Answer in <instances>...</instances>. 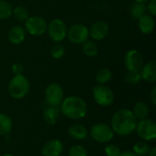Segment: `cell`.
I'll list each match as a JSON object with an SVG mask.
<instances>
[{
	"instance_id": "d4e9b609",
	"label": "cell",
	"mask_w": 156,
	"mask_h": 156,
	"mask_svg": "<svg viewBox=\"0 0 156 156\" xmlns=\"http://www.w3.org/2000/svg\"><path fill=\"white\" fill-rule=\"evenodd\" d=\"M13 7L5 0H0V19H7L12 16Z\"/></svg>"
},
{
	"instance_id": "f546056e",
	"label": "cell",
	"mask_w": 156,
	"mask_h": 156,
	"mask_svg": "<svg viewBox=\"0 0 156 156\" xmlns=\"http://www.w3.org/2000/svg\"><path fill=\"white\" fill-rule=\"evenodd\" d=\"M105 154L107 156H120L122 154L121 148L113 144H110L105 147Z\"/></svg>"
},
{
	"instance_id": "4dcf8cb0",
	"label": "cell",
	"mask_w": 156,
	"mask_h": 156,
	"mask_svg": "<svg viewBox=\"0 0 156 156\" xmlns=\"http://www.w3.org/2000/svg\"><path fill=\"white\" fill-rule=\"evenodd\" d=\"M146 10L152 16H156V0H150L146 5Z\"/></svg>"
},
{
	"instance_id": "f1b7e54d",
	"label": "cell",
	"mask_w": 156,
	"mask_h": 156,
	"mask_svg": "<svg viewBox=\"0 0 156 156\" xmlns=\"http://www.w3.org/2000/svg\"><path fill=\"white\" fill-rule=\"evenodd\" d=\"M69 156H88V152L82 145L76 144L69 149Z\"/></svg>"
},
{
	"instance_id": "5b68a950",
	"label": "cell",
	"mask_w": 156,
	"mask_h": 156,
	"mask_svg": "<svg viewBox=\"0 0 156 156\" xmlns=\"http://www.w3.org/2000/svg\"><path fill=\"white\" fill-rule=\"evenodd\" d=\"M47 31L50 39L55 43H60L67 37L68 27L65 22L59 18H55L48 24Z\"/></svg>"
},
{
	"instance_id": "52a82bcc",
	"label": "cell",
	"mask_w": 156,
	"mask_h": 156,
	"mask_svg": "<svg viewBox=\"0 0 156 156\" xmlns=\"http://www.w3.org/2000/svg\"><path fill=\"white\" fill-rule=\"evenodd\" d=\"M44 96L48 105L58 107L64 100V91L58 83L52 82L45 89Z\"/></svg>"
},
{
	"instance_id": "484cf974",
	"label": "cell",
	"mask_w": 156,
	"mask_h": 156,
	"mask_svg": "<svg viewBox=\"0 0 156 156\" xmlns=\"http://www.w3.org/2000/svg\"><path fill=\"white\" fill-rule=\"evenodd\" d=\"M12 15L18 21H26L29 17V13L27 9L22 5H17L13 9Z\"/></svg>"
},
{
	"instance_id": "277c9868",
	"label": "cell",
	"mask_w": 156,
	"mask_h": 156,
	"mask_svg": "<svg viewBox=\"0 0 156 156\" xmlns=\"http://www.w3.org/2000/svg\"><path fill=\"white\" fill-rule=\"evenodd\" d=\"M92 96L95 102L102 107H108L114 101V93L106 84H98L92 88Z\"/></svg>"
},
{
	"instance_id": "4fadbf2b",
	"label": "cell",
	"mask_w": 156,
	"mask_h": 156,
	"mask_svg": "<svg viewBox=\"0 0 156 156\" xmlns=\"http://www.w3.org/2000/svg\"><path fill=\"white\" fill-rule=\"evenodd\" d=\"M64 150L63 144L58 139H52L47 142L41 150L43 156H60Z\"/></svg>"
},
{
	"instance_id": "836d02e7",
	"label": "cell",
	"mask_w": 156,
	"mask_h": 156,
	"mask_svg": "<svg viewBox=\"0 0 156 156\" xmlns=\"http://www.w3.org/2000/svg\"><path fill=\"white\" fill-rule=\"evenodd\" d=\"M120 156H137L132 151H125V152H122Z\"/></svg>"
},
{
	"instance_id": "6da1fadb",
	"label": "cell",
	"mask_w": 156,
	"mask_h": 156,
	"mask_svg": "<svg viewBox=\"0 0 156 156\" xmlns=\"http://www.w3.org/2000/svg\"><path fill=\"white\" fill-rule=\"evenodd\" d=\"M111 127L114 133L121 136H128L134 133L137 125V119L131 110H118L112 117Z\"/></svg>"
},
{
	"instance_id": "5bb4252c",
	"label": "cell",
	"mask_w": 156,
	"mask_h": 156,
	"mask_svg": "<svg viewBox=\"0 0 156 156\" xmlns=\"http://www.w3.org/2000/svg\"><path fill=\"white\" fill-rule=\"evenodd\" d=\"M142 80L146 82L154 83L156 81V62L155 60H151L144 64L142 69L140 70Z\"/></svg>"
},
{
	"instance_id": "9c48e42d",
	"label": "cell",
	"mask_w": 156,
	"mask_h": 156,
	"mask_svg": "<svg viewBox=\"0 0 156 156\" xmlns=\"http://www.w3.org/2000/svg\"><path fill=\"white\" fill-rule=\"evenodd\" d=\"M90 37L89 28L83 24H74L67 31V37L69 40L77 45L83 44L86 40H88Z\"/></svg>"
},
{
	"instance_id": "e0dca14e",
	"label": "cell",
	"mask_w": 156,
	"mask_h": 156,
	"mask_svg": "<svg viewBox=\"0 0 156 156\" xmlns=\"http://www.w3.org/2000/svg\"><path fill=\"white\" fill-rule=\"evenodd\" d=\"M59 109L56 106H48L43 112V118L48 125H54L58 122L59 118Z\"/></svg>"
},
{
	"instance_id": "d590c367",
	"label": "cell",
	"mask_w": 156,
	"mask_h": 156,
	"mask_svg": "<svg viewBox=\"0 0 156 156\" xmlns=\"http://www.w3.org/2000/svg\"><path fill=\"white\" fill-rule=\"evenodd\" d=\"M150 0H134V2H139V3H144V4H145V3H148Z\"/></svg>"
},
{
	"instance_id": "d6a6232c",
	"label": "cell",
	"mask_w": 156,
	"mask_h": 156,
	"mask_svg": "<svg viewBox=\"0 0 156 156\" xmlns=\"http://www.w3.org/2000/svg\"><path fill=\"white\" fill-rule=\"evenodd\" d=\"M150 100L154 105L156 104V87H154L151 93H150Z\"/></svg>"
},
{
	"instance_id": "cb8c5ba5",
	"label": "cell",
	"mask_w": 156,
	"mask_h": 156,
	"mask_svg": "<svg viewBox=\"0 0 156 156\" xmlns=\"http://www.w3.org/2000/svg\"><path fill=\"white\" fill-rule=\"evenodd\" d=\"M82 51L83 53L88 56V57H95L98 55L99 53V48L97 44L94 41L91 40H86L83 44H82Z\"/></svg>"
},
{
	"instance_id": "603a6c76",
	"label": "cell",
	"mask_w": 156,
	"mask_h": 156,
	"mask_svg": "<svg viewBox=\"0 0 156 156\" xmlns=\"http://www.w3.org/2000/svg\"><path fill=\"white\" fill-rule=\"evenodd\" d=\"M150 145L145 141H138L133 146V152L137 156H147L150 152Z\"/></svg>"
},
{
	"instance_id": "ac0fdd59",
	"label": "cell",
	"mask_w": 156,
	"mask_h": 156,
	"mask_svg": "<svg viewBox=\"0 0 156 156\" xmlns=\"http://www.w3.org/2000/svg\"><path fill=\"white\" fill-rule=\"evenodd\" d=\"M68 133L72 139H74L76 141H81V140H84L87 138L88 130L84 125L76 123V124L71 125L69 128Z\"/></svg>"
},
{
	"instance_id": "4316f807",
	"label": "cell",
	"mask_w": 156,
	"mask_h": 156,
	"mask_svg": "<svg viewBox=\"0 0 156 156\" xmlns=\"http://www.w3.org/2000/svg\"><path fill=\"white\" fill-rule=\"evenodd\" d=\"M125 80L129 84L135 85L142 80L140 71H128L125 75Z\"/></svg>"
},
{
	"instance_id": "d6986e66",
	"label": "cell",
	"mask_w": 156,
	"mask_h": 156,
	"mask_svg": "<svg viewBox=\"0 0 156 156\" xmlns=\"http://www.w3.org/2000/svg\"><path fill=\"white\" fill-rule=\"evenodd\" d=\"M132 112L133 113L134 117L141 121L144 119L148 118L149 116V108L147 106V104L144 101H138L134 104Z\"/></svg>"
},
{
	"instance_id": "8d00e7d4",
	"label": "cell",
	"mask_w": 156,
	"mask_h": 156,
	"mask_svg": "<svg viewBox=\"0 0 156 156\" xmlns=\"http://www.w3.org/2000/svg\"><path fill=\"white\" fill-rule=\"evenodd\" d=\"M3 156H14L13 154H4Z\"/></svg>"
},
{
	"instance_id": "83f0119b",
	"label": "cell",
	"mask_w": 156,
	"mask_h": 156,
	"mask_svg": "<svg viewBox=\"0 0 156 156\" xmlns=\"http://www.w3.org/2000/svg\"><path fill=\"white\" fill-rule=\"evenodd\" d=\"M50 54H51V57L55 59H59L61 58L64 54H65V48L63 47L62 44L60 43H57L56 45H54L51 48V51H50Z\"/></svg>"
},
{
	"instance_id": "8992f818",
	"label": "cell",
	"mask_w": 156,
	"mask_h": 156,
	"mask_svg": "<svg viewBox=\"0 0 156 156\" xmlns=\"http://www.w3.org/2000/svg\"><path fill=\"white\" fill-rule=\"evenodd\" d=\"M135 131L143 141L151 142L156 138V124L152 119L146 118L137 122Z\"/></svg>"
},
{
	"instance_id": "2e32d148",
	"label": "cell",
	"mask_w": 156,
	"mask_h": 156,
	"mask_svg": "<svg viewBox=\"0 0 156 156\" xmlns=\"http://www.w3.org/2000/svg\"><path fill=\"white\" fill-rule=\"evenodd\" d=\"M8 40L14 45L21 44L26 38V30L21 26H14L11 27L7 34Z\"/></svg>"
},
{
	"instance_id": "7a4b0ae2",
	"label": "cell",
	"mask_w": 156,
	"mask_h": 156,
	"mask_svg": "<svg viewBox=\"0 0 156 156\" xmlns=\"http://www.w3.org/2000/svg\"><path fill=\"white\" fill-rule=\"evenodd\" d=\"M61 113L67 118L80 120L84 118L88 112L86 101L79 96H69L65 98L60 104Z\"/></svg>"
},
{
	"instance_id": "7402d4cb",
	"label": "cell",
	"mask_w": 156,
	"mask_h": 156,
	"mask_svg": "<svg viewBox=\"0 0 156 156\" xmlns=\"http://www.w3.org/2000/svg\"><path fill=\"white\" fill-rule=\"evenodd\" d=\"M146 5L144 3L134 2L130 7V14L134 19H139L142 16L146 14Z\"/></svg>"
},
{
	"instance_id": "ffe728a7",
	"label": "cell",
	"mask_w": 156,
	"mask_h": 156,
	"mask_svg": "<svg viewBox=\"0 0 156 156\" xmlns=\"http://www.w3.org/2000/svg\"><path fill=\"white\" fill-rule=\"evenodd\" d=\"M12 128L13 122L11 118L5 113H0V136L8 134Z\"/></svg>"
},
{
	"instance_id": "30bf717a",
	"label": "cell",
	"mask_w": 156,
	"mask_h": 156,
	"mask_svg": "<svg viewBox=\"0 0 156 156\" xmlns=\"http://www.w3.org/2000/svg\"><path fill=\"white\" fill-rule=\"evenodd\" d=\"M47 21L38 16H29L25 21V30L32 36H42L47 32Z\"/></svg>"
},
{
	"instance_id": "1f68e13d",
	"label": "cell",
	"mask_w": 156,
	"mask_h": 156,
	"mask_svg": "<svg viewBox=\"0 0 156 156\" xmlns=\"http://www.w3.org/2000/svg\"><path fill=\"white\" fill-rule=\"evenodd\" d=\"M11 69H12V72L15 75H19V74H22L23 73V71H24V66L20 62H15L12 65Z\"/></svg>"
},
{
	"instance_id": "ba28073f",
	"label": "cell",
	"mask_w": 156,
	"mask_h": 156,
	"mask_svg": "<svg viewBox=\"0 0 156 156\" xmlns=\"http://www.w3.org/2000/svg\"><path fill=\"white\" fill-rule=\"evenodd\" d=\"M90 136L98 143H110L113 137L114 133L111 126L106 123H96L90 129Z\"/></svg>"
},
{
	"instance_id": "3957f363",
	"label": "cell",
	"mask_w": 156,
	"mask_h": 156,
	"mask_svg": "<svg viewBox=\"0 0 156 156\" xmlns=\"http://www.w3.org/2000/svg\"><path fill=\"white\" fill-rule=\"evenodd\" d=\"M30 84L26 76L23 74L15 75L8 82L7 91L9 95L16 100L23 99L29 91Z\"/></svg>"
},
{
	"instance_id": "e575fe53",
	"label": "cell",
	"mask_w": 156,
	"mask_h": 156,
	"mask_svg": "<svg viewBox=\"0 0 156 156\" xmlns=\"http://www.w3.org/2000/svg\"><path fill=\"white\" fill-rule=\"evenodd\" d=\"M147 156H156V147H153L150 149V152Z\"/></svg>"
},
{
	"instance_id": "44dd1931",
	"label": "cell",
	"mask_w": 156,
	"mask_h": 156,
	"mask_svg": "<svg viewBox=\"0 0 156 156\" xmlns=\"http://www.w3.org/2000/svg\"><path fill=\"white\" fill-rule=\"evenodd\" d=\"M112 71L107 68H102L97 71L95 76V80L98 84L105 85L112 80Z\"/></svg>"
},
{
	"instance_id": "9a60e30c",
	"label": "cell",
	"mask_w": 156,
	"mask_h": 156,
	"mask_svg": "<svg viewBox=\"0 0 156 156\" xmlns=\"http://www.w3.org/2000/svg\"><path fill=\"white\" fill-rule=\"evenodd\" d=\"M138 27L143 34H151L154 30L155 27V21L154 16L149 14H144L138 19Z\"/></svg>"
},
{
	"instance_id": "8fae6325",
	"label": "cell",
	"mask_w": 156,
	"mask_h": 156,
	"mask_svg": "<svg viewBox=\"0 0 156 156\" xmlns=\"http://www.w3.org/2000/svg\"><path fill=\"white\" fill-rule=\"evenodd\" d=\"M124 65L128 71H140L144 66V57L137 49L129 50L124 58Z\"/></svg>"
},
{
	"instance_id": "7c38bea8",
	"label": "cell",
	"mask_w": 156,
	"mask_h": 156,
	"mask_svg": "<svg viewBox=\"0 0 156 156\" xmlns=\"http://www.w3.org/2000/svg\"><path fill=\"white\" fill-rule=\"evenodd\" d=\"M109 25L107 22L103 20H99L96 21L95 23L92 24L90 28L89 29L90 37L94 39V40H102L105 38L109 33Z\"/></svg>"
}]
</instances>
